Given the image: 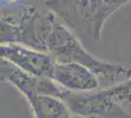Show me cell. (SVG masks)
<instances>
[{
	"mask_svg": "<svg viewBox=\"0 0 131 118\" xmlns=\"http://www.w3.org/2000/svg\"><path fill=\"white\" fill-rule=\"evenodd\" d=\"M0 59L11 63L26 73L51 79L55 61L49 54L20 44L0 45Z\"/></svg>",
	"mask_w": 131,
	"mask_h": 118,
	"instance_id": "cell-4",
	"label": "cell"
},
{
	"mask_svg": "<svg viewBox=\"0 0 131 118\" xmlns=\"http://www.w3.org/2000/svg\"><path fill=\"white\" fill-rule=\"evenodd\" d=\"M130 0H50L52 11L85 48L98 43L107 20Z\"/></svg>",
	"mask_w": 131,
	"mask_h": 118,
	"instance_id": "cell-1",
	"label": "cell"
},
{
	"mask_svg": "<svg viewBox=\"0 0 131 118\" xmlns=\"http://www.w3.org/2000/svg\"><path fill=\"white\" fill-rule=\"evenodd\" d=\"M0 82H6L14 86L25 97L47 96L62 99L68 92L51 79L29 75L2 59H0Z\"/></svg>",
	"mask_w": 131,
	"mask_h": 118,
	"instance_id": "cell-3",
	"label": "cell"
},
{
	"mask_svg": "<svg viewBox=\"0 0 131 118\" xmlns=\"http://www.w3.org/2000/svg\"><path fill=\"white\" fill-rule=\"evenodd\" d=\"M51 80L71 93L95 92L100 85L95 74L77 63H55Z\"/></svg>",
	"mask_w": 131,
	"mask_h": 118,
	"instance_id": "cell-5",
	"label": "cell"
},
{
	"mask_svg": "<svg viewBox=\"0 0 131 118\" xmlns=\"http://www.w3.org/2000/svg\"><path fill=\"white\" fill-rule=\"evenodd\" d=\"M0 7H3V15L0 17V45L20 44L21 30L17 16V9L20 1H11L9 4H3L0 1Z\"/></svg>",
	"mask_w": 131,
	"mask_h": 118,
	"instance_id": "cell-7",
	"label": "cell"
},
{
	"mask_svg": "<svg viewBox=\"0 0 131 118\" xmlns=\"http://www.w3.org/2000/svg\"><path fill=\"white\" fill-rule=\"evenodd\" d=\"M102 92L131 117V77L126 81L104 89Z\"/></svg>",
	"mask_w": 131,
	"mask_h": 118,
	"instance_id": "cell-8",
	"label": "cell"
},
{
	"mask_svg": "<svg viewBox=\"0 0 131 118\" xmlns=\"http://www.w3.org/2000/svg\"><path fill=\"white\" fill-rule=\"evenodd\" d=\"M61 101L71 114L81 118H131L102 90L91 93L68 90Z\"/></svg>",
	"mask_w": 131,
	"mask_h": 118,
	"instance_id": "cell-2",
	"label": "cell"
},
{
	"mask_svg": "<svg viewBox=\"0 0 131 118\" xmlns=\"http://www.w3.org/2000/svg\"><path fill=\"white\" fill-rule=\"evenodd\" d=\"M129 70V78L131 77V69H128Z\"/></svg>",
	"mask_w": 131,
	"mask_h": 118,
	"instance_id": "cell-9",
	"label": "cell"
},
{
	"mask_svg": "<svg viewBox=\"0 0 131 118\" xmlns=\"http://www.w3.org/2000/svg\"><path fill=\"white\" fill-rule=\"evenodd\" d=\"M26 98L34 118H71L69 108L59 98L47 96H30Z\"/></svg>",
	"mask_w": 131,
	"mask_h": 118,
	"instance_id": "cell-6",
	"label": "cell"
}]
</instances>
